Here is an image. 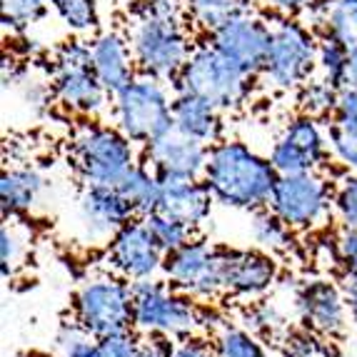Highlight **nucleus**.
I'll return each instance as SVG.
<instances>
[{
    "instance_id": "obj_1",
    "label": "nucleus",
    "mask_w": 357,
    "mask_h": 357,
    "mask_svg": "<svg viewBox=\"0 0 357 357\" xmlns=\"http://www.w3.org/2000/svg\"><path fill=\"white\" fill-rule=\"evenodd\" d=\"M280 175L275 173L270 158L240 140H220L210 145L205 185L215 203L232 210L257 213L270 205V195Z\"/></svg>"
},
{
    "instance_id": "obj_2",
    "label": "nucleus",
    "mask_w": 357,
    "mask_h": 357,
    "mask_svg": "<svg viewBox=\"0 0 357 357\" xmlns=\"http://www.w3.org/2000/svg\"><path fill=\"white\" fill-rule=\"evenodd\" d=\"M132 325L145 335L185 340L210 328V312L167 280L132 282Z\"/></svg>"
},
{
    "instance_id": "obj_3",
    "label": "nucleus",
    "mask_w": 357,
    "mask_h": 357,
    "mask_svg": "<svg viewBox=\"0 0 357 357\" xmlns=\"http://www.w3.org/2000/svg\"><path fill=\"white\" fill-rule=\"evenodd\" d=\"M70 165L85 185L118 188L137 165L135 143L115 126L83 123L70 140Z\"/></svg>"
},
{
    "instance_id": "obj_4",
    "label": "nucleus",
    "mask_w": 357,
    "mask_h": 357,
    "mask_svg": "<svg viewBox=\"0 0 357 357\" xmlns=\"http://www.w3.org/2000/svg\"><path fill=\"white\" fill-rule=\"evenodd\" d=\"M185 18H162L155 13L140 10L130 25V45L135 55L137 70L153 75L162 83H173L180 77L185 63L192 53Z\"/></svg>"
},
{
    "instance_id": "obj_5",
    "label": "nucleus",
    "mask_w": 357,
    "mask_h": 357,
    "mask_svg": "<svg viewBox=\"0 0 357 357\" xmlns=\"http://www.w3.org/2000/svg\"><path fill=\"white\" fill-rule=\"evenodd\" d=\"M250 83L252 75H248L243 68L235 66L215 45L203 43V45L192 48L183 73L175 80V93L195 96L218 107L220 113H227V110H235L248 100Z\"/></svg>"
},
{
    "instance_id": "obj_6",
    "label": "nucleus",
    "mask_w": 357,
    "mask_h": 357,
    "mask_svg": "<svg viewBox=\"0 0 357 357\" xmlns=\"http://www.w3.org/2000/svg\"><path fill=\"white\" fill-rule=\"evenodd\" d=\"M167 83L153 75H140L113 96V123L132 143L150 145L173 130V100Z\"/></svg>"
},
{
    "instance_id": "obj_7",
    "label": "nucleus",
    "mask_w": 357,
    "mask_h": 357,
    "mask_svg": "<svg viewBox=\"0 0 357 357\" xmlns=\"http://www.w3.org/2000/svg\"><path fill=\"white\" fill-rule=\"evenodd\" d=\"M50 90L55 100L66 105L70 113L83 118H96L110 102V93L100 83L93 68V53L90 43L68 40L55 53L53 70H50Z\"/></svg>"
},
{
    "instance_id": "obj_8",
    "label": "nucleus",
    "mask_w": 357,
    "mask_h": 357,
    "mask_svg": "<svg viewBox=\"0 0 357 357\" xmlns=\"http://www.w3.org/2000/svg\"><path fill=\"white\" fill-rule=\"evenodd\" d=\"M73 320L96 337L135 330L132 325V282L115 273L88 278L73 298Z\"/></svg>"
},
{
    "instance_id": "obj_9",
    "label": "nucleus",
    "mask_w": 357,
    "mask_h": 357,
    "mask_svg": "<svg viewBox=\"0 0 357 357\" xmlns=\"http://www.w3.org/2000/svg\"><path fill=\"white\" fill-rule=\"evenodd\" d=\"M317 68V38L303 23L282 15L270 25V50L262 75L275 90H300Z\"/></svg>"
},
{
    "instance_id": "obj_10",
    "label": "nucleus",
    "mask_w": 357,
    "mask_h": 357,
    "mask_svg": "<svg viewBox=\"0 0 357 357\" xmlns=\"http://www.w3.org/2000/svg\"><path fill=\"white\" fill-rule=\"evenodd\" d=\"M268 208L292 230H310L335 208V190L317 173L280 175Z\"/></svg>"
},
{
    "instance_id": "obj_11",
    "label": "nucleus",
    "mask_w": 357,
    "mask_h": 357,
    "mask_svg": "<svg viewBox=\"0 0 357 357\" xmlns=\"http://www.w3.org/2000/svg\"><path fill=\"white\" fill-rule=\"evenodd\" d=\"M328 153V128L320 126V118L300 113L285 126L268 158L278 175H300L317 173Z\"/></svg>"
},
{
    "instance_id": "obj_12",
    "label": "nucleus",
    "mask_w": 357,
    "mask_h": 357,
    "mask_svg": "<svg viewBox=\"0 0 357 357\" xmlns=\"http://www.w3.org/2000/svg\"><path fill=\"white\" fill-rule=\"evenodd\" d=\"M107 268L130 282L150 280L162 273L165 250L150 232L143 218H132L126 227L115 232V238L107 243Z\"/></svg>"
},
{
    "instance_id": "obj_13",
    "label": "nucleus",
    "mask_w": 357,
    "mask_h": 357,
    "mask_svg": "<svg viewBox=\"0 0 357 357\" xmlns=\"http://www.w3.org/2000/svg\"><path fill=\"white\" fill-rule=\"evenodd\" d=\"M218 252L220 248L208 240L192 238L188 245L167 252L162 262V275L175 290L195 300H210L220 295V273H218Z\"/></svg>"
},
{
    "instance_id": "obj_14",
    "label": "nucleus",
    "mask_w": 357,
    "mask_h": 357,
    "mask_svg": "<svg viewBox=\"0 0 357 357\" xmlns=\"http://www.w3.org/2000/svg\"><path fill=\"white\" fill-rule=\"evenodd\" d=\"M218 273L220 287L232 298H260L278 282V262L260 248L240 250V248H220L218 252Z\"/></svg>"
},
{
    "instance_id": "obj_15",
    "label": "nucleus",
    "mask_w": 357,
    "mask_h": 357,
    "mask_svg": "<svg viewBox=\"0 0 357 357\" xmlns=\"http://www.w3.org/2000/svg\"><path fill=\"white\" fill-rule=\"evenodd\" d=\"M210 145L173 128L150 145H145V165L158 175L160 183L165 180H203Z\"/></svg>"
},
{
    "instance_id": "obj_16",
    "label": "nucleus",
    "mask_w": 357,
    "mask_h": 357,
    "mask_svg": "<svg viewBox=\"0 0 357 357\" xmlns=\"http://www.w3.org/2000/svg\"><path fill=\"white\" fill-rule=\"evenodd\" d=\"M208 43L215 45L222 55L243 68L248 75H262L265 60L270 50V25L262 18L245 13L232 18L230 23L220 25L208 36Z\"/></svg>"
},
{
    "instance_id": "obj_17",
    "label": "nucleus",
    "mask_w": 357,
    "mask_h": 357,
    "mask_svg": "<svg viewBox=\"0 0 357 357\" xmlns=\"http://www.w3.org/2000/svg\"><path fill=\"white\" fill-rule=\"evenodd\" d=\"M132 218L135 210L118 188L85 185L77 197V225L88 243H110Z\"/></svg>"
},
{
    "instance_id": "obj_18",
    "label": "nucleus",
    "mask_w": 357,
    "mask_h": 357,
    "mask_svg": "<svg viewBox=\"0 0 357 357\" xmlns=\"http://www.w3.org/2000/svg\"><path fill=\"white\" fill-rule=\"evenodd\" d=\"M295 307L303 325L315 335L335 337L345 330L347 303L342 298L340 285L328 280L305 282L295 295Z\"/></svg>"
},
{
    "instance_id": "obj_19",
    "label": "nucleus",
    "mask_w": 357,
    "mask_h": 357,
    "mask_svg": "<svg viewBox=\"0 0 357 357\" xmlns=\"http://www.w3.org/2000/svg\"><path fill=\"white\" fill-rule=\"evenodd\" d=\"M90 53H93V68L96 75L110 96L120 93L128 83L137 77V63L132 55L130 38L115 30L100 33L96 40L90 43Z\"/></svg>"
},
{
    "instance_id": "obj_20",
    "label": "nucleus",
    "mask_w": 357,
    "mask_h": 357,
    "mask_svg": "<svg viewBox=\"0 0 357 357\" xmlns=\"http://www.w3.org/2000/svg\"><path fill=\"white\" fill-rule=\"evenodd\" d=\"M215 197L205 180H165L158 213L175 218L188 227H200L213 213Z\"/></svg>"
},
{
    "instance_id": "obj_21",
    "label": "nucleus",
    "mask_w": 357,
    "mask_h": 357,
    "mask_svg": "<svg viewBox=\"0 0 357 357\" xmlns=\"http://www.w3.org/2000/svg\"><path fill=\"white\" fill-rule=\"evenodd\" d=\"M137 347H140V340H137L135 330L96 337L73 320L66 322L58 333L60 357H135Z\"/></svg>"
},
{
    "instance_id": "obj_22",
    "label": "nucleus",
    "mask_w": 357,
    "mask_h": 357,
    "mask_svg": "<svg viewBox=\"0 0 357 357\" xmlns=\"http://www.w3.org/2000/svg\"><path fill=\"white\" fill-rule=\"evenodd\" d=\"M173 128L205 145H215L222 140V113L195 96L175 93Z\"/></svg>"
},
{
    "instance_id": "obj_23",
    "label": "nucleus",
    "mask_w": 357,
    "mask_h": 357,
    "mask_svg": "<svg viewBox=\"0 0 357 357\" xmlns=\"http://www.w3.org/2000/svg\"><path fill=\"white\" fill-rule=\"evenodd\" d=\"M45 190V175L38 167H10L0 180V203L6 218H20L36 208L38 197Z\"/></svg>"
},
{
    "instance_id": "obj_24",
    "label": "nucleus",
    "mask_w": 357,
    "mask_h": 357,
    "mask_svg": "<svg viewBox=\"0 0 357 357\" xmlns=\"http://www.w3.org/2000/svg\"><path fill=\"white\" fill-rule=\"evenodd\" d=\"M118 190L126 195V200L132 205L137 218H145V215L155 213L158 205H160L162 183L148 165L137 162L130 173L123 178V183L118 185Z\"/></svg>"
},
{
    "instance_id": "obj_25",
    "label": "nucleus",
    "mask_w": 357,
    "mask_h": 357,
    "mask_svg": "<svg viewBox=\"0 0 357 357\" xmlns=\"http://www.w3.org/2000/svg\"><path fill=\"white\" fill-rule=\"evenodd\" d=\"M250 6L252 0H185V10L190 20L208 36L220 25L230 23L232 18L250 13Z\"/></svg>"
},
{
    "instance_id": "obj_26",
    "label": "nucleus",
    "mask_w": 357,
    "mask_h": 357,
    "mask_svg": "<svg viewBox=\"0 0 357 357\" xmlns=\"http://www.w3.org/2000/svg\"><path fill=\"white\" fill-rule=\"evenodd\" d=\"M322 33L357 53V0H328L322 8Z\"/></svg>"
},
{
    "instance_id": "obj_27",
    "label": "nucleus",
    "mask_w": 357,
    "mask_h": 357,
    "mask_svg": "<svg viewBox=\"0 0 357 357\" xmlns=\"http://www.w3.org/2000/svg\"><path fill=\"white\" fill-rule=\"evenodd\" d=\"M347 60H350V50L340 40H335L328 33L317 38V77H322L325 83L335 85V88H345Z\"/></svg>"
},
{
    "instance_id": "obj_28",
    "label": "nucleus",
    "mask_w": 357,
    "mask_h": 357,
    "mask_svg": "<svg viewBox=\"0 0 357 357\" xmlns=\"http://www.w3.org/2000/svg\"><path fill=\"white\" fill-rule=\"evenodd\" d=\"M250 235L255 240V245L265 252H282L290 248L292 227H287L285 222L278 218L270 208L257 210L255 220H252Z\"/></svg>"
},
{
    "instance_id": "obj_29",
    "label": "nucleus",
    "mask_w": 357,
    "mask_h": 357,
    "mask_svg": "<svg viewBox=\"0 0 357 357\" xmlns=\"http://www.w3.org/2000/svg\"><path fill=\"white\" fill-rule=\"evenodd\" d=\"M218 357H268L265 345L257 340L255 333L248 328H230L222 325L213 337Z\"/></svg>"
},
{
    "instance_id": "obj_30",
    "label": "nucleus",
    "mask_w": 357,
    "mask_h": 357,
    "mask_svg": "<svg viewBox=\"0 0 357 357\" xmlns=\"http://www.w3.org/2000/svg\"><path fill=\"white\" fill-rule=\"evenodd\" d=\"M340 90H342V88H335V85L325 83L322 77L312 75L307 83L298 90L300 113L312 115V118H325V115H333L335 105H337Z\"/></svg>"
},
{
    "instance_id": "obj_31",
    "label": "nucleus",
    "mask_w": 357,
    "mask_h": 357,
    "mask_svg": "<svg viewBox=\"0 0 357 357\" xmlns=\"http://www.w3.org/2000/svg\"><path fill=\"white\" fill-rule=\"evenodd\" d=\"M145 222H148L150 232L155 235V240L160 243V248L167 252L178 250V248H183V245H188L192 240V227H188L185 222L175 220V218H167V215L162 213H150L143 218Z\"/></svg>"
},
{
    "instance_id": "obj_32",
    "label": "nucleus",
    "mask_w": 357,
    "mask_h": 357,
    "mask_svg": "<svg viewBox=\"0 0 357 357\" xmlns=\"http://www.w3.org/2000/svg\"><path fill=\"white\" fill-rule=\"evenodd\" d=\"M50 8L73 33H88L98 25L96 0H50Z\"/></svg>"
},
{
    "instance_id": "obj_33",
    "label": "nucleus",
    "mask_w": 357,
    "mask_h": 357,
    "mask_svg": "<svg viewBox=\"0 0 357 357\" xmlns=\"http://www.w3.org/2000/svg\"><path fill=\"white\" fill-rule=\"evenodd\" d=\"M28 250V238L23 235L15 218H6V225L0 230V260H3V275L10 278Z\"/></svg>"
},
{
    "instance_id": "obj_34",
    "label": "nucleus",
    "mask_w": 357,
    "mask_h": 357,
    "mask_svg": "<svg viewBox=\"0 0 357 357\" xmlns=\"http://www.w3.org/2000/svg\"><path fill=\"white\" fill-rule=\"evenodd\" d=\"M50 0H3V23L6 28H25L43 18Z\"/></svg>"
},
{
    "instance_id": "obj_35",
    "label": "nucleus",
    "mask_w": 357,
    "mask_h": 357,
    "mask_svg": "<svg viewBox=\"0 0 357 357\" xmlns=\"http://www.w3.org/2000/svg\"><path fill=\"white\" fill-rule=\"evenodd\" d=\"M245 328L255 335H275L282 328V315L273 303L260 300L245 310Z\"/></svg>"
},
{
    "instance_id": "obj_36",
    "label": "nucleus",
    "mask_w": 357,
    "mask_h": 357,
    "mask_svg": "<svg viewBox=\"0 0 357 357\" xmlns=\"http://www.w3.org/2000/svg\"><path fill=\"white\" fill-rule=\"evenodd\" d=\"M328 148L337 162L350 170H357V135L345 128L330 123L328 126Z\"/></svg>"
},
{
    "instance_id": "obj_37",
    "label": "nucleus",
    "mask_w": 357,
    "mask_h": 357,
    "mask_svg": "<svg viewBox=\"0 0 357 357\" xmlns=\"http://www.w3.org/2000/svg\"><path fill=\"white\" fill-rule=\"evenodd\" d=\"M335 213L342 225L357 230V175H347L335 188Z\"/></svg>"
},
{
    "instance_id": "obj_38",
    "label": "nucleus",
    "mask_w": 357,
    "mask_h": 357,
    "mask_svg": "<svg viewBox=\"0 0 357 357\" xmlns=\"http://www.w3.org/2000/svg\"><path fill=\"white\" fill-rule=\"evenodd\" d=\"M333 248H335V260L342 268V273L357 275V230L342 225V230L335 235Z\"/></svg>"
},
{
    "instance_id": "obj_39",
    "label": "nucleus",
    "mask_w": 357,
    "mask_h": 357,
    "mask_svg": "<svg viewBox=\"0 0 357 357\" xmlns=\"http://www.w3.org/2000/svg\"><path fill=\"white\" fill-rule=\"evenodd\" d=\"M333 123L357 135V88L345 85V88L340 90L337 105H335V113H333Z\"/></svg>"
},
{
    "instance_id": "obj_40",
    "label": "nucleus",
    "mask_w": 357,
    "mask_h": 357,
    "mask_svg": "<svg viewBox=\"0 0 357 357\" xmlns=\"http://www.w3.org/2000/svg\"><path fill=\"white\" fill-rule=\"evenodd\" d=\"M320 345H317L315 333H287L285 337V355L287 357H317Z\"/></svg>"
},
{
    "instance_id": "obj_41",
    "label": "nucleus",
    "mask_w": 357,
    "mask_h": 357,
    "mask_svg": "<svg viewBox=\"0 0 357 357\" xmlns=\"http://www.w3.org/2000/svg\"><path fill=\"white\" fill-rule=\"evenodd\" d=\"M173 357H218V352H215L213 342H208L200 335H192V337L180 340L178 345H175Z\"/></svg>"
},
{
    "instance_id": "obj_42",
    "label": "nucleus",
    "mask_w": 357,
    "mask_h": 357,
    "mask_svg": "<svg viewBox=\"0 0 357 357\" xmlns=\"http://www.w3.org/2000/svg\"><path fill=\"white\" fill-rule=\"evenodd\" d=\"M175 355V345L173 337L167 335H148V340L140 342L135 357H173Z\"/></svg>"
},
{
    "instance_id": "obj_43",
    "label": "nucleus",
    "mask_w": 357,
    "mask_h": 357,
    "mask_svg": "<svg viewBox=\"0 0 357 357\" xmlns=\"http://www.w3.org/2000/svg\"><path fill=\"white\" fill-rule=\"evenodd\" d=\"M340 290H342V298H345V303H347V310H350L357 320V275L342 273V278H340Z\"/></svg>"
},
{
    "instance_id": "obj_44",
    "label": "nucleus",
    "mask_w": 357,
    "mask_h": 357,
    "mask_svg": "<svg viewBox=\"0 0 357 357\" xmlns=\"http://www.w3.org/2000/svg\"><path fill=\"white\" fill-rule=\"evenodd\" d=\"M268 3H270V8H275L280 15H295V13L312 6L315 0H268Z\"/></svg>"
},
{
    "instance_id": "obj_45",
    "label": "nucleus",
    "mask_w": 357,
    "mask_h": 357,
    "mask_svg": "<svg viewBox=\"0 0 357 357\" xmlns=\"http://www.w3.org/2000/svg\"><path fill=\"white\" fill-rule=\"evenodd\" d=\"M345 85H350V88H357V53H350V60H347Z\"/></svg>"
}]
</instances>
